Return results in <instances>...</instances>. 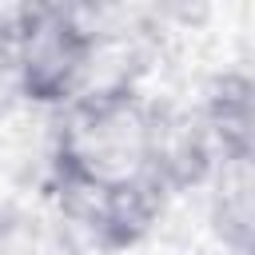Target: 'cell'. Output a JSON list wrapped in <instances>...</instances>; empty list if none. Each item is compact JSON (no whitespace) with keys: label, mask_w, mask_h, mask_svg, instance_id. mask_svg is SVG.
Masks as SVG:
<instances>
[{"label":"cell","mask_w":255,"mask_h":255,"mask_svg":"<svg viewBox=\"0 0 255 255\" xmlns=\"http://www.w3.org/2000/svg\"><path fill=\"white\" fill-rule=\"evenodd\" d=\"M56 175L88 187L131 191L159 179V108L139 92L96 96L64 108L56 131Z\"/></svg>","instance_id":"obj_1"},{"label":"cell","mask_w":255,"mask_h":255,"mask_svg":"<svg viewBox=\"0 0 255 255\" xmlns=\"http://www.w3.org/2000/svg\"><path fill=\"white\" fill-rule=\"evenodd\" d=\"M96 48V24L84 8L60 4H28L16 36L12 80L36 104H76L88 80Z\"/></svg>","instance_id":"obj_2"},{"label":"cell","mask_w":255,"mask_h":255,"mask_svg":"<svg viewBox=\"0 0 255 255\" xmlns=\"http://www.w3.org/2000/svg\"><path fill=\"white\" fill-rule=\"evenodd\" d=\"M52 195L60 207V219L72 227V235L84 247H131L147 235L155 215L163 211L167 187H131V191H108L88 187L52 175Z\"/></svg>","instance_id":"obj_3"},{"label":"cell","mask_w":255,"mask_h":255,"mask_svg":"<svg viewBox=\"0 0 255 255\" xmlns=\"http://www.w3.org/2000/svg\"><path fill=\"white\" fill-rule=\"evenodd\" d=\"M203 120L227 159H255V64L219 76L203 100Z\"/></svg>","instance_id":"obj_4"},{"label":"cell","mask_w":255,"mask_h":255,"mask_svg":"<svg viewBox=\"0 0 255 255\" xmlns=\"http://www.w3.org/2000/svg\"><path fill=\"white\" fill-rule=\"evenodd\" d=\"M211 227L231 251L255 255V159H227L215 171Z\"/></svg>","instance_id":"obj_5"},{"label":"cell","mask_w":255,"mask_h":255,"mask_svg":"<svg viewBox=\"0 0 255 255\" xmlns=\"http://www.w3.org/2000/svg\"><path fill=\"white\" fill-rule=\"evenodd\" d=\"M0 255H88V247L72 235L64 219H48L36 211H4Z\"/></svg>","instance_id":"obj_6"}]
</instances>
